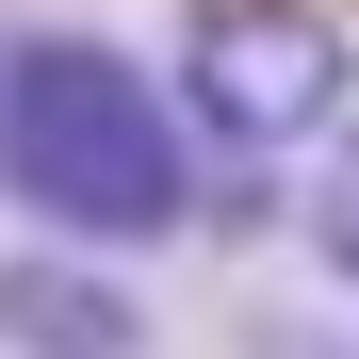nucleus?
I'll list each match as a JSON object with an SVG mask.
<instances>
[{"label":"nucleus","mask_w":359,"mask_h":359,"mask_svg":"<svg viewBox=\"0 0 359 359\" xmlns=\"http://www.w3.org/2000/svg\"><path fill=\"white\" fill-rule=\"evenodd\" d=\"M0 359H147V311L98 245H33L0 262Z\"/></svg>","instance_id":"nucleus-3"},{"label":"nucleus","mask_w":359,"mask_h":359,"mask_svg":"<svg viewBox=\"0 0 359 359\" xmlns=\"http://www.w3.org/2000/svg\"><path fill=\"white\" fill-rule=\"evenodd\" d=\"M0 196H17L49 245H180L196 229V131L180 98L131 66L114 33H0Z\"/></svg>","instance_id":"nucleus-1"},{"label":"nucleus","mask_w":359,"mask_h":359,"mask_svg":"<svg viewBox=\"0 0 359 359\" xmlns=\"http://www.w3.org/2000/svg\"><path fill=\"white\" fill-rule=\"evenodd\" d=\"M163 98H180V131H196V147H229V163H294V147L343 131L359 49L311 17V0H196Z\"/></svg>","instance_id":"nucleus-2"},{"label":"nucleus","mask_w":359,"mask_h":359,"mask_svg":"<svg viewBox=\"0 0 359 359\" xmlns=\"http://www.w3.org/2000/svg\"><path fill=\"white\" fill-rule=\"evenodd\" d=\"M311 262H327V278L359 294V180H327V212H311Z\"/></svg>","instance_id":"nucleus-4"}]
</instances>
